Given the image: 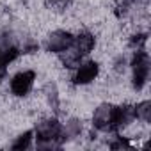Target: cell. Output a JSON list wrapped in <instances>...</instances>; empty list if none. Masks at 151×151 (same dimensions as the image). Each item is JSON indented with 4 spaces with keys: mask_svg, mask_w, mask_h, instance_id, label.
Returning <instances> with one entry per match:
<instances>
[{
    "mask_svg": "<svg viewBox=\"0 0 151 151\" xmlns=\"http://www.w3.org/2000/svg\"><path fill=\"white\" fill-rule=\"evenodd\" d=\"M94 45H96V39H94V36L91 32H87V30L80 32L77 37H73V43L64 52L59 53L60 62L66 68H77L80 64V60L94 48Z\"/></svg>",
    "mask_w": 151,
    "mask_h": 151,
    "instance_id": "1",
    "label": "cell"
},
{
    "mask_svg": "<svg viewBox=\"0 0 151 151\" xmlns=\"http://www.w3.org/2000/svg\"><path fill=\"white\" fill-rule=\"evenodd\" d=\"M36 140L39 149H55L66 142L64 126L57 119H45L36 126Z\"/></svg>",
    "mask_w": 151,
    "mask_h": 151,
    "instance_id": "2",
    "label": "cell"
},
{
    "mask_svg": "<svg viewBox=\"0 0 151 151\" xmlns=\"http://www.w3.org/2000/svg\"><path fill=\"white\" fill-rule=\"evenodd\" d=\"M20 46L14 43V34L11 30H0V82L7 73L9 62L20 55Z\"/></svg>",
    "mask_w": 151,
    "mask_h": 151,
    "instance_id": "3",
    "label": "cell"
},
{
    "mask_svg": "<svg viewBox=\"0 0 151 151\" xmlns=\"http://www.w3.org/2000/svg\"><path fill=\"white\" fill-rule=\"evenodd\" d=\"M132 71H133V77H132L133 89L137 91L144 89L149 78V55L146 50H135L132 59Z\"/></svg>",
    "mask_w": 151,
    "mask_h": 151,
    "instance_id": "4",
    "label": "cell"
},
{
    "mask_svg": "<svg viewBox=\"0 0 151 151\" xmlns=\"http://www.w3.org/2000/svg\"><path fill=\"white\" fill-rule=\"evenodd\" d=\"M36 80V73L34 71H22L18 75H14L11 80V91L14 96H27L34 86Z\"/></svg>",
    "mask_w": 151,
    "mask_h": 151,
    "instance_id": "5",
    "label": "cell"
},
{
    "mask_svg": "<svg viewBox=\"0 0 151 151\" xmlns=\"http://www.w3.org/2000/svg\"><path fill=\"white\" fill-rule=\"evenodd\" d=\"M73 37H75V36H73L71 32H66V30H55V32H52V34L48 36L45 48H46V52L60 53V52H64V50L73 43Z\"/></svg>",
    "mask_w": 151,
    "mask_h": 151,
    "instance_id": "6",
    "label": "cell"
},
{
    "mask_svg": "<svg viewBox=\"0 0 151 151\" xmlns=\"http://www.w3.org/2000/svg\"><path fill=\"white\" fill-rule=\"evenodd\" d=\"M112 116H114V105H109V103L100 105L93 116V126L96 130H101V132H110Z\"/></svg>",
    "mask_w": 151,
    "mask_h": 151,
    "instance_id": "7",
    "label": "cell"
},
{
    "mask_svg": "<svg viewBox=\"0 0 151 151\" xmlns=\"http://www.w3.org/2000/svg\"><path fill=\"white\" fill-rule=\"evenodd\" d=\"M98 73H100L98 62L89 60V62H86V64H80L78 69H77V73H75V77H73V84H77V86L91 84V82L98 77Z\"/></svg>",
    "mask_w": 151,
    "mask_h": 151,
    "instance_id": "8",
    "label": "cell"
},
{
    "mask_svg": "<svg viewBox=\"0 0 151 151\" xmlns=\"http://www.w3.org/2000/svg\"><path fill=\"white\" fill-rule=\"evenodd\" d=\"M135 119V109L132 105H121L114 107V116H112V128L110 132H117L124 126H128Z\"/></svg>",
    "mask_w": 151,
    "mask_h": 151,
    "instance_id": "9",
    "label": "cell"
},
{
    "mask_svg": "<svg viewBox=\"0 0 151 151\" xmlns=\"http://www.w3.org/2000/svg\"><path fill=\"white\" fill-rule=\"evenodd\" d=\"M82 132V121L78 119H69L64 126V135H66V140L69 139H75V137H78Z\"/></svg>",
    "mask_w": 151,
    "mask_h": 151,
    "instance_id": "10",
    "label": "cell"
},
{
    "mask_svg": "<svg viewBox=\"0 0 151 151\" xmlns=\"http://www.w3.org/2000/svg\"><path fill=\"white\" fill-rule=\"evenodd\" d=\"M45 94H46V100H48V105L55 110V112H59V93H57V87H55V84H46L45 86Z\"/></svg>",
    "mask_w": 151,
    "mask_h": 151,
    "instance_id": "11",
    "label": "cell"
},
{
    "mask_svg": "<svg viewBox=\"0 0 151 151\" xmlns=\"http://www.w3.org/2000/svg\"><path fill=\"white\" fill-rule=\"evenodd\" d=\"M133 109H135V117L137 119H140L144 123L151 121V101H142Z\"/></svg>",
    "mask_w": 151,
    "mask_h": 151,
    "instance_id": "12",
    "label": "cell"
},
{
    "mask_svg": "<svg viewBox=\"0 0 151 151\" xmlns=\"http://www.w3.org/2000/svg\"><path fill=\"white\" fill-rule=\"evenodd\" d=\"M32 135H34L32 132H25V133H22V135H20V137L13 142V146H11V147H13L14 151H23V149H29V147H30V144H32V139H34Z\"/></svg>",
    "mask_w": 151,
    "mask_h": 151,
    "instance_id": "13",
    "label": "cell"
},
{
    "mask_svg": "<svg viewBox=\"0 0 151 151\" xmlns=\"http://www.w3.org/2000/svg\"><path fill=\"white\" fill-rule=\"evenodd\" d=\"M146 43H147V34H135L130 39V46L133 50H144Z\"/></svg>",
    "mask_w": 151,
    "mask_h": 151,
    "instance_id": "14",
    "label": "cell"
},
{
    "mask_svg": "<svg viewBox=\"0 0 151 151\" xmlns=\"http://www.w3.org/2000/svg\"><path fill=\"white\" fill-rule=\"evenodd\" d=\"M45 4L48 9H53V11H64L69 4L71 0H45Z\"/></svg>",
    "mask_w": 151,
    "mask_h": 151,
    "instance_id": "15",
    "label": "cell"
},
{
    "mask_svg": "<svg viewBox=\"0 0 151 151\" xmlns=\"http://www.w3.org/2000/svg\"><path fill=\"white\" fill-rule=\"evenodd\" d=\"M110 147H112V149H130L132 146H130V142H128L126 139L117 137V140H114V142L110 144Z\"/></svg>",
    "mask_w": 151,
    "mask_h": 151,
    "instance_id": "16",
    "label": "cell"
}]
</instances>
